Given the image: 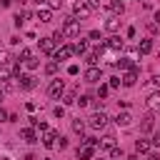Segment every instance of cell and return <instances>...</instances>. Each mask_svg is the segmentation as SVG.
<instances>
[{
  "mask_svg": "<svg viewBox=\"0 0 160 160\" xmlns=\"http://www.w3.org/2000/svg\"><path fill=\"white\" fill-rule=\"evenodd\" d=\"M145 102H148V108H150V110H160V90L150 92V95L145 98Z\"/></svg>",
  "mask_w": 160,
  "mask_h": 160,
  "instance_id": "cell-9",
  "label": "cell"
},
{
  "mask_svg": "<svg viewBox=\"0 0 160 160\" xmlns=\"http://www.w3.org/2000/svg\"><path fill=\"white\" fill-rule=\"evenodd\" d=\"M118 28H120V20H118V15H112L110 20H105V30H108V32H118Z\"/></svg>",
  "mask_w": 160,
  "mask_h": 160,
  "instance_id": "cell-17",
  "label": "cell"
},
{
  "mask_svg": "<svg viewBox=\"0 0 160 160\" xmlns=\"http://www.w3.org/2000/svg\"><path fill=\"white\" fill-rule=\"evenodd\" d=\"M10 2H12V0H0V5H2V8H10Z\"/></svg>",
  "mask_w": 160,
  "mask_h": 160,
  "instance_id": "cell-45",
  "label": "cell"
},
{
  "mask_svg": "<svg viewBox=\"0 0 160 160\" xmlns=\"http://www.w3.org/2000/svg\"><path fill=\"white\" fill-rule=\"evenodd\" d=\"M135 150H138V152H150V142H148V140H138V142H135Z\"/></svg>",
  "mask_w": 160,
  "mask_h": 160,
  "instance_id": "cell-26",
  "label": "cell"
},
{
  "mask_svg": "<svg viewBox=\"0 0 160 160\" xmlns=\"http://www.w3.org/2000/svg\"><path fill=\"white\" fill-rule=\"evenodd\" d=\"M88 102H90V98H88V95H82V98H80V100H78V105H80V108H85V105H88Z\"/></svg>",
  "mask_w": 160,
  "mask_h": 160,
  "instance_id": "cell-41",
  "label": "cell"
},
{
  "mask_svg": "<svg viewBox=\"0 0 160 160\" xmlns=\"http://www.w3.org/2000/svg\"><path fill=\"white\" fill-rule=\"evenodd\" d=\"M150 50H152V40H140V42H138V52H140V55H148Z\"/></svg>",
  "mask_w": 160,
  "mask_h": 160,
  "instance_id": "cell-21",
  "label": "cell"
},
{
  "mask_svg": "<svg viewBox=\"0 0 160 160\" xmlns=\"http://www.w3.org/2000/svg\"><path fill=\"white\" fill-rule=\"evenodd\" d=\"M130 122H132L130 112H118V118H115V125H120V128H128Z\"/></svg>",
  "mask_w": 160,
  "mask_h": 160,
  "instance_id": "cell-16",
  "label": "cell"
},
{
  "mask_svg": "<svg viewBox=\"0 0 160 160\" xmlns=\"http://www.w3.org/2000/svg\"><path fill=\"white\" fill-rule=\"evenodd\" d=\"M85 5L90 8V12H98L100 10V0H85Z\"/></svg>",
  "mask_w": 160,
  "mask_h": 160,
  "instance_id": "cell-31",
  "label": "cell"
},
{
  "mask_svg": "<svg viewBox=\"0 0 160 160\" xmlns=\"http://www.w3.org/2000/svg\"><path fill=\"white\" fill-rule=\"evenodd\" d=\"M118 68H120V70H132L135 62H132V58H120V60H118Z\"/></svg>",
  "mask_w": 160,
  "mask_h": 160,
  "instance_id": "cell-22",
  "label": "cell"
},
{
  "mask_svg": "<svg viewBox=\"0 0 160 160\" xmlns=\"http://www.w3.org/2000/svg\"><path fill=\"white\" fill-rule=\"evenodd\" d=\"M45 72H48V75H55V72H58V60H50V62L45 65Z\"/></svg>",
  "mask_w": 160,
  "mask_h": 160,
  "instance_id": "cell-29",
  "label": "cell"
},
{
  "mask_svg": "<svg viewBox=\"0 0 160 160\" xmlns=\"http://www.w3.org/2000/svg\"><path fill=\"white\" fill-rule=\"evenodd\" d=\"M35 85H38V82H35L32 75H20V88H22V90H32Z\"/></svg>",
  "mask_w": 160,
  "mask_h": 160,
  "instance_id": "cell-14",
  "label": "cell"
},
{
  "mask_svg": "<svg viewBox=\"0 0 160 160\" xmlns=\"http://www.w3.org/2000/svg\"><path fill=\"white\" fill-rule=\"evenodd\" d=\"M25 68H30V70H35V68H38V58L32 55L30 60H25Z\"/></svg>",
  "mask_w": 160,
  "mask_h": 160,
  "instance_id": "cell-35",
  "label": "cell"
},
{
  "mask_svg": "<svg viewBox=\"0 0 160 160\" xmlns=\"http://www.w3.org/2000/svg\"><path fill=\"white\" fill-rule=\"evenodd\" d=\"M28 18H30V10H18V12H15V25L22 28V22H25Z\"/></svg>",
  "mask_w": 160,
  "mask_h": 160,
  "instance_id": "cell-20",
  "label": "cell"
},
{
  "mask_svg": "<svg viewBox=\"0 0 160 160\" xmlns=\"http://www.w3.org/2000/svg\"><path fill=\"white\" fill-rule=\"evenodd\" d=\"M100 75H102V72H100V68L90 65V68L85 70V82H98V80H100Z\"/></svg>",
  "mask_w": 160,
  "mask_h": 160,
  "instance_id": "cell-7",
  "label": "cell"
},
{
  "mask_svg": "<svg viewBox=\"0 0 160 160\" xmlns=\"http://www.w3.org/2000/svg\"><path fill=\"white\" fill-rule=\"evenodd\" d=\"M98 60H100L98 52H88V55H85V62H88V65H98Z\"/></svg>",
  "mask_w": 160,
  "mask_h": 160,
  "instance_id": "cell-28",
  "label": "cell"
},
{
  "mask_svg": "<svg viewBox=\"0 0 160 160\" xmlns=\"http://www.w3.org/2000/svg\"><path fill=\"white\" fill-rule=\"evenodd\" d=\"M35 18H38L40 22H50V20H52V8H40V10L35 12Z\"/></svg>",
  "mask_w": 160,
  "mask_h": 160,
  "instance_id": "cell-12",
  "label": "cell"
},
{
  "mask_svg": "<svg viewBox=\"0 0 160 160\" xmlns=\"http://www.w3.org/2000/svg\"><path fill=\"white\" fill-rule=\"evenodd\" d=\"M48 95H50V98H55V100H60V98L65 95V82H62L60 78L50 80V85H48Z\"/></svg>",
  "mask_w": 160,
  "mask_h": 160,
  "instance_id": "cell-3",
  "label": "cell"
},
{
  "mask_svg": "<svg viewBox=\"0 0 160 160\" xmlns=\"http://www.w3.org/2000/svg\"><path fill=\"white\" fill-rule=\"evenodd\" d=\"M20 138H22L25 142H35V140H38V135H35V128H22V130H20Z\"/></svg>",
  "mask_w": 160,
  "mask_h": 160,
  "instance_id": "cell-15",
  "label": "cell"
},
{
  "mask_svg": "<svg viewBox=\"0 0 160 160\" xmlns=\"http://www.w3.org/2000/svg\"><path fill=\"white\" fill-rule=\"evenodd\" d=\"M30 58H32V50H30V48H22V50H20V58H18V60H22V62H25V60H30Z\"/></svg>",
  "mask_w": 160,
  "mask_h": 160,
  "instance_id": "cell-30",
  "label": "cell"
},
{
  "mask_svg": "<svg viewBox=\"0 0 160 160\" xmlns=\"http://www.w3.org/2000/svg\"><path fill=\"white\" fill-rule=\"evenodd\" d=\"M60 30H62L65 38H78V35H80V20H78V18H68Z\"/></svg>",
  "mask_w": 160,
  "mask_h": 160,
  "instance_id": "cell-1",
  "label": "cell"
},
{
  "mask_svg": "<svg viewBox=\"0 0 160 160\" xmlns=\"http://www.w3.org/2000/svg\"><path fill=\"white\" fill-rule=\"evenodd\" d=\"M120 82H122V78H110L108 85H110V88H120Z\"/></svg>",
  "mask_w": 160,
  "mask_h": 160,
  "instance_id": "cell-37",
  "label": "cell"
},
{
  "mask_svg": "<svg viewBox=\"0 0 160 160\" xmlns=\"http://www.w3.org/2000/svg\"><path fill=\"white\" fill-rule=\"evenodd\" d=\"M2 95H5V90H2V88H0V100H2Z\"/></svg>",
  "mask_w": 160,
  "mask_h": 160,
  "instance_id": "cell-49",
  "label": "cell"
},
{
  "mask_svg": "<svg viewBox=\"0 0 160 160\" xmlns=\"http://www.w3.org/2000/svg\"><path fill=\"white\" fill-rule=\"evenodd\" d=\"M152 145H160V130H158V132L152 135Z\"/></svg>",
  "mask_w": 160,
  "mask_h": 160,
  "instance_id": "cell-42",
  "label": "cell"
},
{
  "mask_svg": "<svg viewBox=\"0 0 160 160\" xmlns=\"http://www.w3.org/2000/svg\"><path fill=\"white\" fill-rule=\"evenodd\" d=\"M72 55H75V45H65V42H62V45L52 52V60H70Z\"/></svg>",
  "mask_w": 160,
  "mask_h": 160,
  "instance_id": "cell-4",
  "label": "cell"
},
{
  "mask_svg": "<svg viewBox=\"0 0 160 160\" xmlns=\"http://www.w3.org/2000/svg\"><path fill=\"white\" fill-rule=\"evenodd\" d=\"M128 160H140V155H130V158H128Z\"/></svg>",
  "mask_w": 160,
  "mask_h": 160,
  "instance_id": "cell-48",
  "label": "cell"
},
{
  "mask_svg": "<svg viewBox=\"0 0 160 160\" xmlns=\"http://www.w3.org/2000/svg\"><path fill=\"white\" fill-rule=\"evenodd\" d=\"M8 58H10V55H8L5 50H0V65H8Z\"/></svg>",
  "mask_w": 160,
  "mask_h": 160,
  "instance_id": "cell-40",
  "label": "cell"
},
{
  "mask_svg": "<svg viewBox=\"0 0 160 160\" xmlns=\"http://www.w3.org/2000/svg\"><path fill=\"white\" fill-rule=\"evenodd\" d=\"M82 145H90V148H95V145H98V140H95V138H85V140H82Z\"/></svg>",
  "mask_w": 160,
  "mask_h": 160,
  "instance_id": "cell-39",
  "label": "cell"
},
{
  "mask_svg": "<svg viewBox=\"0 0 160 160\" xmlns=\"http://www.w3.org/2000/svg\"><path fill=\"white\" fill-rule=\"evenodd\" d=\"M152 125H155L152 115H145V118H142V125H140V128H142V132H150V130H152Z\"/></svg>",
  "mask_w": 160,
  "mask_h": 160,
  "instance_id": "cell-24",
  "label": "cell"
},
{
  "mask_svg": "<svg viewBox=\"0 0 160 160\" xmlns=\"http://www.w3.org/2000/svg\"><path fill=\"white\" fill-rule=\"evenodd\" d=\"M85 125H88V122H85L82 118H75V120H72V130H75L78 135H82V132H85Z\"/></svg>",
  "mask_w": 160,
  "mask_h": 160,
  "instance_id": "cell-23",
  "label": "cell"
},
{
  "mask_svg": "<svg viewBox=\"0 0 160 160\" xmlns=\"http://www.w3.org/2000/svg\"><path fill=\"white\" fill-rule=\"evenodd\" d=\"M52 112H55V118H62V115H65V108H62V105H58Z\"/></svg>",
  "mask_w": 160,
  "mask_h": 160,
  "instance_id": "cell-38",
  "label": "cell"
},
{
  "mask_svg": "<svg viewBox=\"0 0 160 160\" xmlns=\"http://www.w3.org/2000/svg\"><path fill=\"white\" fill-rule=\"evenodd\" d=\"M88 50V40H78L75 42V52H85Z\"/></svg>",
  "mask_w": 160,
  "mask_h": 160,
  "instance_id": "cell-32",
  "label": "cell"
},
{
  "mask_svg": "<svg viewBox=\"0 0 160 160\" xmlns=\"http://www.w3.org/2000/svg\"><path fill=\"white\" fill-rule=\"evenodd\" d=\"M42 145H45V148H55V145H58V132H55V130H45Z\"/></svg>",
  "mask_w": 160,
  "mask_h": 160,
  "instance_id": "cell-11",
  "label": "cell"
},
{
  "mask_svg": "<svg viewBox=\"0 0 160 160\" xmlns=\"http://www.w3.org/2000/svg\"><path fill=\"white\" fill-rule=\"evenodd\" d=\"M152 82H155V85L160 88V75H155V78H152Z\"/></svg>",
  "mask_w": 160,
  "mask_h": 160,
  "instance_id": "cell-46",
  "label": "cell"
},
{
  "mask_svg": "<svg viewBox=\"0 0 160 160\" xmlns=\"http://www.w3.org/2000/svg\"><path fill=\"white\" fill-rule=\"evenodd\" d=\"M0 120H10V115H8V112H5L2 108H0Z\"/></svg>",
  "mask_w": 160,
  "mask_h": 160,
  "instance_id": "cell-43",
  "label": "cell"
},
{
  "mask_svg": "<svg viewBox=\"0 0 160 160\" xmlns=\"http://www.w3.org/2000/svg\"><path fill=\"white\" fill-rule=\"evenodd\" d=\"M62 100H65V105H72V102H78V95H75V90L65 92V95H62Z\"/></svg>",
  "mask_w": 160,
  "mask_h": 160,
  "instance_id": "cell-27",
  "label": "cell"
},
{
  "mask_svg": "<svg viewBox=\"0 0 160 160\" xmlns=\"http://www.w3.org/2000/svg\"><path fill=\"white\" fill-rule=\"evenodd\" d=\"M108 8H110L112 15H122V12H125V2H122V0H110Z\"/></svg>",
  "mask_w": 160,
  "mask_h": 160,
  "instance_id": "cell-13",
  "label": "cell"
},
{
  "mask_svg": "<svg viewBox=\"0 0 160 160\" xmlns=\"http://www.w3.org/2000/svg\"><path fill=\"white\" fill-rule=\"evenodd\" d=\"M78 158H80V160H92V148H90V145L78 148Z\"/></svg>",
  "mask_w": 160,
  "mask_h": 160,
  "instance_id": "cell-18",
  "label": "cell"
},
{
  "mask_svg": "<svg viewBox=\"0 0 160 160\" xmlns=\"http://www.w3.org/2000/svg\"><path fill=\"white\" fill-rule=\"evenodd\" d=\"M38 45H40V50H42V52H48V55H52V52H55V40H52V38H40V40H38Z\"/></svg>",
  "mask_w": 160,
  "mask_h": 160,
  "instance_id": "cell-6",
  "label": "cell"
},
{
  "mask_svg": "<svg viewBox=\"0 0 160 160\" xmlns=\"http://www.w3.org/2000/svg\"><path fill=\"white\" fill-rule=\"evenodd\" d=\"M100 148H108V150H110V148H115V135H110V132H108V135L102 138V142H100Z\"/></svg>",
  "mask_w": 160,
  "mask_h": 160,
  "instance_id": "cell-25",
  "label": "cell"
},
{
  "mask_svg": "<svg viewBox=\"0 0 160 160\" xmlns=\"http://www.w3.org/2000/svg\"><path fill=\"white\" fill-rule=\"evenodd\" d=\"M88 125H90L92 130H102V128L108 125V115H105L102 110H95V112L88 118Z\"/></svg>",
  "mask_w": 160,
  "mask_h": 160,
  "instance_id": "cell-2",
  "label": "cell"
},
{
  "mask_svg": "<svg viewBox=\"0 0 160 160\" xmlns=\"http://www.w3.org/2000/svg\"><path fill=\"white\" fill-rule=\"evenodd\" d=\"M90 15V8L85 5V0H78L72 5V18H88Z\"/></svg>",
  "mask_w": 160,
  "mask_h": 160,
  "instance_id": "cell-5",
  "label": "cell"
},
{
  "mask_svg": "<svg viewBox=\"0 0 160 160\" xmlns=\"http://www.w3.org/2000/svg\"><path fill=\"white\" fill-rule=\"evenodd\" d=\"M155 22H160V10H158V12H155Z\"/></svg>",
  "mask_w": 160,
  "mask_h": 160,
  "instance_id": "cell-47",
  "label": "cell"
},
{
  "mask_svg": "<svg viewBox=\"0 0 160 160\" xmlns=\"http://www.w3.org/2000/svg\"><path fill=\"white\" fill-rule=\"evenodd\" d=\"M105 48H108V50H115V52H118V50H122V40H120L118 35H110V38L105 40Z\"/></svg>",
  "mask_w": 160,
  "mask_h": 160,
  "instance_id": "cell-10",
  "label": "cell"
},
{
  "mask_svg": "<svg viewBox=\"0 0 160 160\" xmlns=\"http://www.w3.org/2000/svg\"><path fill=\"white\" fill-rule=\"evenodd\" d=\"M108 92H110V85H100V88H98V98H100V100L108 98Z\"/></svg>",
  "mask_w": 160,
  "mask_h": 160,
  "instance_id": "cell-33",
  "label": "cell"
},
{
  "mask_svg": "<svg viewBox=\"0 0 160 160\" xmlns=\"http://www.w3.org/2000/svg\"><path fill=\"white\" fill-rule=\"evenodd\" d=\"M135 82H138V68H132V70H128V72L122 75V85H125V88H132Z\"/></svg>",
  "mask_w": 160,
  "mask_h": 160,
  "instance_id": "cell-8",
  "label": "cell"
},
{
  "mask_svg": "<svg viewBox=\"0 0 160 160\" xmlns=\"http://www.w3.org/2000/svg\"><path fill=\"white\" fill-rule=\"evenodd\" d=\"M48 8H52V10L62 8V0H48Z\"/></svg>",
  "mask_w": 160,
  "mask_h": 160,
  "instance_id": "cell-36",
  "label": "cell"
},
{
  "mask_svg": "<svg viewBox=\"0 0 160 160\" xmlns=\"http://www.w3.org/2000/svg\"><path fill=\"white\" fill-rule=\"evenodd\" d=\"M148 160H160V155H158V152H150V155H148Z\"/></svg>",
  "mask_w": 160,
  "mask_h": 160,
  "instance_id": "cell-44",
  "label": "cell"
},
{
  "mask_svg": "<svg viewBox=\"0 0 160 160\" xmlns=\"http://www.w3.org/2000/svg\"><path fill=\"white\" fill-rule=\"evenodd\" d=\"M110 155H112V160H122V150L120 148H110Z\"/></svg>",
  "mask_w": 160,
  "mask_h": 160,
  "instance_id": "cell-34",
  "label": "cell"
},
{
  "mask_svg": "<svg viewBox=\"0 0 160 160\" xmlns=\"http://www.w3.org/2000/svg\"><path fill=\"white\" fill-rule=\"evenodd\" d=\"M10 78H15L12 68H8V65H0V82H8Z\"/></svg>",
  "mask_w": 160,
  "mask_h": 160,
  "instance_id": "cell-19",
  "label": "cell"
}]
</instances>
